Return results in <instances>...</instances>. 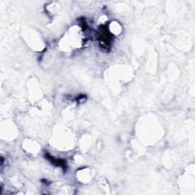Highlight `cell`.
<instances>
[{
	"instance_id": "obj_1",
	"label": "cell",
	"mask_w": 195,
	"mask_h": 195,
	"mask_svg": "<svg viewBox=\"0 0 195 195\" xmlns=\"http://www.w3.org/2000/svg\"><path fill=\"white\" fill-rule=\"evenodd\" d=\"M47 157H48V160H50L53 163H54L56 165H60L61 166L63 169H65V167H66V163L62 159H55L54 158H52L50 155H47Z\"/></svg>"
}]
</instances>
